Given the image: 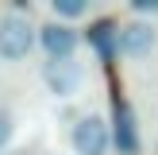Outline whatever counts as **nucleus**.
I'll use <instances>...</instances> for the list:
<instances>
[{
	"label": "nucleus",
	"mask_w": 158,
	"mask_h": 155,
	"mask_svg": "<svg viewBox=\"0 0 158 155\" xmlns=\"http://www.w3.org/2000/svg\"><path fill=\"white\" fill-rule=\"evenodd\" d=\"M54 16H58V23H66V20H81L85 12H89V0H54Z\"/></svg>",
	"instance_id": "8"
},
{
	"label": "nucleus",
	"mask_w": 158,
	"mask_h": 155,
	"mask_svg": "<svg viewBox=\"0 0 158 155\" xmlns=\"http://www.w3.org/2000/svg\"><path fill=\"white\" fill-rule=\"evenodd\" d=\"M85 39H89V46L97 51L100 62H112L116 54H120V23L108 20V16H104V20H97V23H89Z\"/></svg>",
	"instance_id": "7"
},
{
	"label": "nucleus",
	"mask_w": 158,
	"mask_h": 155,
	"mask_svg": "<svg viewBox=\"0 0 158 155\" xmlns=\"http://www.w3.org/2000/svg\"><path fill=\"white\" fill-rule=\"evenodd\" d=\"M77 43H81V35H77L69 23H43L39 27V46H43L46 58H77Z\"/></svg>",
	"instance_id": "5"
},
{
	"label": "nucleus",
	"mask_w": 158,
	"mask_h": 155,
	"mask_svg": "<svg viewBox=\"0 0 158 155\" xmlns=\"http://www.w3.org/2000/svg\"><path fill=\"white\" fill-rule=\"evenodd\" d=\"M69 144H73L77 155H104L112 147V124L100 113H85L69 132Z\"/></svg>",
	"instance_id": "2"
},
{
	"label": "nucleus",
	"mask_w": 158,
	"mask_h": 155,
	"mask_svg": "<svg viewBox=\"0 0 158 155\" xmlns=\"http://www.w3.org/2000/svg\"><path fill=\"white\" fill-rule=\"evenodd\" d=\"M39 78H43V85L54 97H73L85 85V66L77 58H46L43 70H39Z\"/></svg>",
	"instance_id": "3"
},
{
	"label": "nucleus",
	"mask_w": 158,
	"mask_h": 155,
	"mask_svg": "<svg viewBox=\"0 0 158 155\" xmlns=\"http://www.w3.org/2000/svg\"><path fill=\"white\" fill-rule=\"evenodd\" d=\"M154 43H158V31L147 20H131L120 27V54L123 58H147L154 51Z\"/></svg>",
	"instance_id": "6"
},
{
	"label": "nucleus",
	"mask_w": 158,
	"mask_h": 155,
	"mask_svg": "<svg viewBox=\"0 0 158 155\" xmlns=\"http://www.w3.org/2000/svg\"><path fill=\"white\" fill-rule=\"evenodd\" d=\"M135 16H158V0H131Z\"/></svg>",
	"instance_id": "10"
},
{
	"label": "nucleus",
	"mask_w": 158,
	"mask_h": 155,
	"mask_svg": "<svg viewBox=\"0 0 158 155\" xmlns=\"http://www.w3.org/2000/svg\"><path fill=\"white\" fill-rule=\"evenodd\" d=\"M35 43H39V27H31L23 16H0V58L4 62L27 58Z\"/></svg>",
	"instance_id": "1"
},
{
	"label": "nucleus",
	"mask_w": 158,
	"mask_h": 155,
	"mask_svg": "<svg viewBox=\"0 0 158 155\" xmlns=\"http://www.w3.org/2000/svg\"><path fill=\"white\" fill-rule=\"evenodd\" d=\"M154 151H158V144H154Z\"/></svg>",
	"instance_id": "11"
},
{
	"label": "nucleus",
	"mask_w": 158,
	"mask_h": 155,
	"mask_svg": "<svg viewBox=\"0 0 158 155\" xmlns=\"http://www.w3.org/2000/svg\"><path fill=\"white\" fill-rule=\"evenodd\" d=\"M12 136H15V116L8 113V108H0V147L12 144Z\"/></svg>",
	"instance_id": "9"
},
{
	"label": "nucleus",
	"mask_w": 158,
	"mask_h": 155,
	"mask_svg": "<svg viewBox=\"0 0 158 155\" xmlns=\"http://www.w3.org/2000/svg\"><path fill=\"white\" fill-rule=\"evenodd\" d=\"M112 147L120 155H139V120H135V113H131V105L123 97H116V105H112Z\"/></svg>",
	"instance_id": "4"
}]
</instances>
